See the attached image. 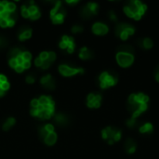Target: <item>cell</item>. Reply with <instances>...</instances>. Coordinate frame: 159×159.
<instances>
[{"label": "cell", "instance_id": "603a6c76", "mask_svg": "<svg viewBox=\"0 0 159 159\" xmlns=\"http://www.w3.org/2000/svg\"><path fill=\"white\" fill-rule=\"evenodd\" d=\"M60 2H57V4H56V6L53 8V10L50 11V14H51V18H53L57 13H58V10H59V8H60Z\"/></svg>", "mask_w": 159, "mask_h": 159}, {"label": "cell", "instance_id": "680465c9", "mask_svg": "<svg viewBox=\"0 0 159 159\" xmlns=\"http://www.w3.org/2000/svg\"><path fill=\"white\" fill-rule=\"evenodd\" d=\"M69 4H76V3H77V1H67Z\"/></svg>", "mask_w": 159, "mask_h": 159}, {"label": "cell", "instance_id": "f907efd6", "mask_svg": "<svg viewBox=\"0 0 159 159\" xmlns=\"http://www.w3.org/2000/svg\"><path fill=\"white\" fill-rule=\"evenodd\" d=\"M60 47L61 48H67L68 45H67V43H65V42L61 41V42H60Z\"/></svg>", "mask_w": 159, "mask_h": 159}, {"label": "cell", "instance_id": "f6af8a7d", "mask_svg": "<svg viewBox=\"0 0 159 159\" xmlns=\"http://www.w3.org/2000/svg\"><path fill=\"white\" fill-rule=\"evenodd\" d=\"M35 63H36V65L37 66H41L42 65V63H43V60L40 59V58H37L36 60H35Z\"/></svg>", "mask_w": 159, "mask_h": 159}, {"label": "cell", "instance_id": "484cf974", "mask_svg": "<svg viewBox=\"0 0 159 159\" xmlns=\"http://www.w3.org/2000/svg\"><path fill=\"white\" fill-rule=\"evenodd\" d=\"M15 9H16V6H15V4H13V3H8V5H7V7H6V10L9 11L10 13L12 12V11H14Z\"/></svg>", "mask_w": 159, "mask_h": 159}, {"label": "cell", "instance_id": "8992f818", "mask_svg": "<svg viewBox=\"0 0 159 159\" xmlns=\"http://www.w3.org/2000/svg\"><path fill=\"white\" fill-rule=\"evenodd\" d=\"M99 82H100V87L103 89H106V88L115 86L118 82V77H117L116 74L105 71L100 75Z\"/></svg>", "mask_w": 159, "mask_h": 159}, {"label": "cell", "instance_id": "ab89813d", "mask_svg": "<svg viewBox=\"0 0 159 159\" xmlns=\"http://www.w3.org/2000/svg\"><path fill=\"white\" fill-rule=\"evenodd\" d=\"M16 60H17V62H18L19 65H22V63L24 62V60L22 59V56H21V55H19V56L16 58Z\"/></svg>", "mask_w": 159, "mask_h": 159}, {"label": "cell", "instance_id": "b9f144b4", "mask_svg": "<svg viewBox=\"0 0 159 159\" xmlns=\"http://www.w3.org/2000/svg\"><path fill=\"white\" fill-rule=\"evenodd\" d=\"M1 88L4 90V91H6V90H8L9 88H10V84L8 83V82H5V83H2V85H1Z\"/></svg>", "mask_w": 159, "mask_h": 159}, {"label": "cell", "instance_id": "e0dca14e", "mask_svg": "<svg viewBox=\"0 0 159 159\" xmlns=\"http://www.w3.org/2000/svg\"><path fill=\"white\" fill-rule=\"evenodd\" d=\"M14 123H15V119H13V118H9V119L6 121V123L4 124V126H3L4 130H10V129L11 128V126L14 125Z\"/></svg>", "mask_w": 159, "mask_h": 159}, {"label": "cell", "instance_id": "52a82bcc", "mask_svg": "<svg viewBox=\"0 0 159 159\" xmlns=\"http://www.w3.org/2000/svg\"><path fill=\"white\" fill-rule=\"evenodd\" d=\"M98 10H99V5L97 3L90 2L82 9L81 14L84 18L87 19V18H90L91 16H94L95 14H97Z\"/></svg>", "mask_w": 159, "mask_h": 159}, {"label": "cell", "instance_id": "f35d334b", "mask_svg": "<svg viewBox=\"0 0 159 159\" xmlns=\"http://www.w3.org/2000/svg\"><path fill=\"white\" fill-rule=\"evenodd\" d=\"M154 79H155L156 82L159 83V66H158V67L155 69V71H154Z\"/></svg>", "mask_w": 159, "mask_h": 159}, {"label": "cell", "instance_id": "4dcf8cb0", "mask_svg": "<svg viewBox=\"0 0 159 159\" xmlns=\"http://www.w3.org/2000/svg\"><path fill=\"white\" fill-rule=\"evenodd\" d=\"M10 65L12 67V68H16L19 64H18V62H17V60L16 59H10Z\"/></svg>", "mask_w": 159, "mask_h": 159}, {"label": "cell", "instance_id": "e575fe53", "mask_svg": "<svg viewBox=\"0 0 159 159\" xmlns=\"http://www.w3.org/2000/svg\"><path fill=\"white\" fill-rule=\"evenodd\" d=\"M55 59H56V54L54 52H48V60L51 62V61L55 60Z\"/></svg>", "mask_w": 159, "mask_h": 159}, {"label": "cell", "instance_id": "3957f363", "mask_svg": "<svg viewBox=\"0 0 159 159\" xmlns=\"http://www.w3.org/2000/svg\"><path fill=\"white\" fill-rule=\"evenodd\" d=\"M115 60L117 64L122 68H129L130 67L135 60L134 48L130 45H122L119 47Z\"/></svg>", "mask_w": 159, "mask_h": 159}, {"label": "cell", "instance_id": "4fadbf2b", "mask_svg": "<svg viewBox=\"0 0 159 159\" xmlns=\"http://www.w3.org/2000/svg\"><path fill=\"white\" fill-rule=\"evenodd\" d=\"M141 134H152L153 132V126L151 122H145L139 128Z\"/></svg>", "mask_w": 159, "mask_h": 159}, {"label": "cell", "instance_id": "8fae6325", "mask_svg": "<svg viewBox=\"0 0 159 159\" xmlns=\"http://www.w3.org/2000/svg\"><path fill=\"white\" fill-rule=\"evenodd\" d=\"M137 42H138L139 47L142 48V49H145V50L151 49V48L153 47V41L150 37H143V38H141V39H139Z\"/></svg>", "mask_w": 159, "mask_h": 159}, {"label": "cell", "instance_id": "7402d4cb", "mask_svg": "<svg viewBox=\"0 0 159 159\" xmlns=\"http://www.w3.org/2000/svg\"><path fill=\"white\" fill-rule=\"evenodd\" d=\"M21 54H22V53H21L20 49H18V48L12 49V50L10 51V55L11 56V59H16L19 55H21Z\"/></svg>", "mask_w": 159, "mask_h": 159}, {"label": "cell", "instance_id": "277c9868", "mask_svg": "<svg viewBox=\"0 0 159 159\" xmlns=\"http://www.w3.org/2000/svg\"><path fill=\"white\" fill-rule=\"evenodd\" d=\"M136 32L135 27L128 22H117L114 29L115 36L122 41L128 40L130 37L133 36Z\"/></svg>", "mask_w": 159, "mask_h": 159}, {"label": "cell", "instance_id": "44dd1931", "mask_svg": "<svg viewBox=\"0 0 159 159\" xmlns=\"http://www.w3.org/2000/svg\"><path fill=\"white\" fill-rule=\"evenodd\" d=\"M38 101H39V103L41 105H46V104H49L51 99L48 97H46V96H42V97H40V99Z\"/></svg>", "mask_w": 159, "mask_h": 159}, {"label": "cell", "instance_id": "7a4b0ae2", "mask_svg": "<svg viewBox=\"0 0 159 159\" xmlns=\"http://www.w3.org/2000/svg\"><path fill=\"white\" fill-rule=\"evenodd\" d=\"M146 10H147V5L142 3L140 0H131V1H129L123 8V11L125 15L134 21H140L146 13Z\"/></svg>", "mask_w": 159, "mask_h": 159}, {"label": "cell", "instance_id": "7bdbcfd3", "mask_svg": "<svg viewBox=\"0 0 159 159\" xmlns=\"http://www.w3.org/2000/svg\"><path fill=\"white\" fill-rule=\"evenodd\" d=\"M31 104H32V106H33L34 108H37V106L40 103H39V101L38 100H33V101H32V103H31Z\"/></svg>", "mask_w": 159, "mask_h": 159}, {"label": "cell", "instance_id": "9f6ffc18", "mask_svg": "<svg viewBox=\"0 0 159 159\" xmlns=\"http://www.w3.org/2000/svg\"><path fill=\"white\" fill-rule=\"evenodd\" d=\"M4 90L2 89V88H0V96H3V95H4Z\"/></svg>", "mask_w": 159, "mask_h": 159}, {"label": "cell", "instance_id": "83f0119b", "mask_svg": "<svg viewBox=\"0 0 159 159\" xmlns=\"http://www.w3.org/2000/svg\"><path fill=\"white\" fill-rule=\"evenodd\" d=\"M50 80H51V76H50L49 75H48V76H46L42 77V79H41V84L45 86V85H46V84H48Z\"/></svg>", "mask_w": 159, "mask_h": 159}, {"label": "cell", "instance_id": "ee69618b", "mask_svg": "<svg viewBox=\"0 0 159 159\" xmlns=\"http://www.w3.org/2000/svg\"><path fill=\"white\" fill-rule=\"evenodd\" d=\"M22 67H23V69H28V68H30V67H31V61H24V62L22 63Z\"/></svg>", "mask_w": 159, "mask_h": 159}, {"label": "cell", "instance_id": "cb8c5ba5", "mask_svg": "<svg viewBox=\"0 0 159 159\" xmlns=\"http://www.w3.org/2000/svg\"><path fill=\"white\" fill-rule=\"evenodd\" d=\"M56 121L60 124H64V123H66V118L62 114H58L56 116Z\"/></svg>", "mask_w": 159, "mask_h": 159}, {"label": "cell", "instance_id": "2e32d148", "mask_svg": "<svg viewBox=\"0 0 159 159\" xmlns=\"http://www.w3.org/2000/svg\"><path fill=\"white\" fill-rule=\"evenodd\" d=\"M63 16H64V11H62V12H58L53 18V22L54 23H61L62 21H63Z\"/></svg>", "mask_w": 159, "mask_h": 159}, {"label": "cell", "instance_id": "7dc6e473", "mask_svg": "<svg viewBox=\"0 0 159 159\" xmlns=\"http://www.w3.org/2000/svg\"><path fill=\"white\" fill-rule=\"evenodd\" d=\"M26 81H27L28 83H34V82H35V79H34V77H33V76H27Z\"/></svg>", "mask_w": 159, "mask_h": 159}, {"label": "cell", "instance_id": "836d02e7", "mask_svg": "<svg viewBox=\"0 0 159 159\" xmlns=\"http://www.w3.org/2000/svg\"><path fill=\"white\" fill-rule=\"evenodd\" d=\"M45 129H46V130H47L48 133L54 132V126H53L52 125H50V124H48V125L45 126Z\"/></svg>", "mask_w": 159, "mask_h": 159}, {"label": "cell", "instance_id": "f1b7e54d", "mask_svg": "<svg viewBox=\"0 0 159 159\" xmlns=\"http://www.w3.org/2000/svg\"><path fill=\"white\" fill-rule=\"evenodd\" d=\"M21 56H22V59L24 60V61H30V60H31V58H32L30 52H23V53L21 54Z\"/></svg>", "mask_w": 159, "mask_h": 159}, {"label": "cell", "instance_id": "30bf717a", "mask_svg": "<svg viewBox=\"0 0 159 159\" xmlns=\"http://www.w3.org/2000/svg\"><path fill=\"white\" fill-rule=\"evenodd\" d=\"M92 32L97 36H105L109 32V27L103 22H96L92 25Z\"/></svg>", "mask_w": 159, "mask_h": 159}, {"label": "cell", "instance_id": "ba28073f", "mask_svg": "<svg viewBox=\"0 0 159 159\" xmlns=\"http://www.w3.org/2000/svg\"><path fill=\"white\" fill-rule=\"evenodd\" d=\"M87 104L89 108H99L102 103V95L90 93L87 98Z\"/></svg>", "mask_w": 159, "mask_h": 159}, {"label": "cell", "instance_id": "d590c367", "mask_svg": "<svg viewBox=\"0 0 159 159\" xmlns=\"http://www.w3.org/2000/svg\"><path fill=\"white\" fill-rule=\"evenodd\" d=\"M39 17H40V12H39V11H37L36 13L30 15V19H32V20H37V19H38Z\"/></svg>", "mask_w": 159, "mask_h": 159}, {"label": "cell", "instance_id": "74e56055", "mask_svg": "<svg viewBox=\"0 0 159 159\" xmlns=\"http://www.w3.org/2000/svg\"><path fill=\"white\" fill-rule=\"evenodd\" d=\"M48 132L46 130V129H45V128H43V129H41V130H40V136H41V137H43V138H45V139H46V137L48 136Z\"/></svg>", "mask_w": 159, "mask_h": 159}, {"label": "cell", "instance_id": "1f68e13d", "mask_svg": "<svg viewBox=\"0 0 159 159\" xmlns=\"http://www.w3.org/2000/svg\"><path fill=\"white\" fill-rule=\"evenodd\" d=\"M49 65H50V61L48 60H43V63H42L41 67L43 69H48L49 67Z\"/></svg>", "mask_w": 159, "mask_h": 159}, {"label": "cell", "instance_id": "f5cc1de1", "mask_svg": "<svg viewBox=\"0 0 159 159\" xmlns=\"http://www.w3.org/2000/svg\"><path fill=\"white\" fill-rule=\"evenodd\" d=\"M5 82H7V78L4 76L0 75V83H5Z\"/></svg>", "mask_w": 159, "mask_h": 159}, {"label": "cell", "instance_id": "db71d44e", "mask_svg": "<svg viewBox=\"0 0 159 159\" xmlns=\"http://www.w3.org/2000/svg\"><path fill=\"white\" fill-rule=\"evenodd\" d=\"M5 10H6V8L1 4V2H0V14H2Z\"/></svg>", "mask_w": 159, "mask_h": 159}, {"label": "cell", "instance_id": "60d3db41", "mask_svg": "<svg viewBox=\"0 0 159 159\" xmlns=\"http://www.w3.org/2000/svg\"><path fill=\"white\" fill-rule=\"evenodd\" d=\"M0 26L1 27H7L8 26V20H6V19L0 20Z\"/></svg>", "mask_w": 159, "mask_h": 159}, {"label": "cell", "instance_id": "6da1fadb", "mask_svg": "<svg viewBox=\"0 0 159 159\" xmlns=\"http://www.w3.org/2000/svg\"><path fill=\"white\" fill-rule=\"evenodd\" d=\"M150 98L147 94L143 92L131 93L128 98V110L131 113V116L134 119L140 117L144 114L149 107Z\"/></svg>", "mask_w": 159, "mask_h": 159}, {"label": "cell", "instance_id": "681fc988", "mask_svg": "<svg viewBox=\"0 0 159 159\" xmlns=\"http://www.w3.org/2000/svg\"><path fill=\"white\" fill-rule=\"evenodd\" d=\"M6 45V40L2 37H0V48H2Z\"/></svg>", "mask_w": 159, "mask_h": 159}, {"label": "cell", "instance_id": "5bb4252c", "mask_svg": "<svg viewBox=\"0 0 159 159\" xmlns=\"http://www.w3.org/2000/svg\"><path fill=\"white\" fill-rule=\"evenodd\" d=\"M79 57L83 60H87V59H90L92 57V53L87 48H81L80 50V53H79Z\"/></svg>", "mask_w": 159, "mask_h": 159}, {"label": "cell", "instance_id": "d4e9b609", "mask_svg": "<svg viewBox=\"0 0 159 159\" xmlns=\"http://www.w3.org/2000/svg\"><path fill=\"white\" fill-rule=\"evenodd\" d=\"M109 18L110 20L113 21V22H116L117 21V16H116V13L113 10L109 11Z\"/></svg>", "mask_w": 159, "mask_h": 159}, {"label": "cell", "instance_id": "d6986e66", "mask_svg": "<svg viewBox=\"0 0 159 159\" xmlns=\"http://www.w3.org/2000/svg\"><path fill=\"white\" fill-rule=\"evenodd\" d=\"M126 126H128L130 129H133L134 126L137 125V119H134L132 117H130L128 120L126 121Z\"/></svg>", "mask_w": 159, "mask_h": 159}, {"label": "cell", "instance_id": "c3c4849f", "mask_svg": "<svg viewBox=\"0 0 159 159\" xmlns=\"http://www.w3.org/2000/svg\"><path fill=\"white\" fill-rule=\"evenodd\" d=\"M15 70L18 72V73H21L24 69H23V67H22V65H18L16 68H15Z\"/></svg>", "mask_w": 159, "mask_h": 159}, {"label": "cell", "instance_id": "d6a6232c", "mask_svg": "<svg viewBox=\"0 0 159 159\" xmlns=\"http://www.w3.org/2000/svg\"><path fill=\"white\" fill-rule=\"evenodd\" d=\"M72 31H73V33H80V32L83 31V28H82L81 26L76 25V26H74V27L72 28Z\"/></svg>", "mask_w": 159, "mask_h": 159}, {"label": "cell", "instance_id": "f546056e", "mask_svg": "<svg viewBox=\"0 0 159 159\" xmlns=\"http://www.w3.org/2000/svg\"><path fill=\"white\" fill-rule=\"evenodd\" d=\"M28 11H29V13H30V15H31V14L36 13V12L38 11V10H37V8L36 6H30V7L28 8Z\"/></svg>", "mask_w": 159, "mask_h": 159}, {"label": "cell", "instance_id": "5b68a950", "mask_svg": "<svg viewBox=\"0 0 159 159\" xmlns=\"http://www.w3.org/2000/svg\"><path fill=\"white\" fill-rule=\"evenodd\" d=\"M102 137L103 140L107 141L108 144L112 145L114 142H118L122 139V131L116 128L106 126L102 130Z\"/></svg>", "mask_w": 159, "mask_h": 159}, {"label": "cell", "instance_id": "ac0fdd59", "mask_svg": "<svg viewBox=\"0 0 159 159\" xmlns=\"http://www.w3.org/2000/svg\"><path fill=\"white\" fill-rule=\"evenodd\" d=\"M31 35H32L31 30L23 31L22 33L20 35V40H25V39H28V38H30V37H31Z\"/></svg>", "mask_w": 159, "mask_h": 159}, {"label": "cell", "instance_id": "4316f807", "mask_svg": "<svg viewBox=\"0 0 159 159\" xmlns=\"http://www.w3.org/2000/svg\"><path fill=\"white\" fill-rule=\"evenodd\" d=\"M21 14H22V16H23L24 18H28V17H30V13H29V11H28V8H27L26 6H23V7L21 8Z\"/></svg>", "mask_w": 159, "mask_h": 159}, {"label": "cell", "instance_id": "8d00e7d4", "mask_svg": "<svg viewBox=\"0 0 159 159\" xmlns=\"http://www.w3.org/2000/svg\"><path fill=\"white\" fill-rule=\"evenodd\" d=\"M42 60H48V52H42L41 54H40V57H39Z\"/></svg>", "mask_w": 159, "mask_h": 159}, {"label": "cell", "instance_id": "11a10c76", "mask_svg": "<svg viewBox=\"0 0 159 159\" xmlns=\"http://www.w3.org/2000/svg\"><path fill=\"white\" fill-rule=\"evenodd\" d=\"M37 111L40 113V112L44 111V106H43V105H41V104H39V105L37 106Z\"/></svg>", "mask_w": 159, "mask_h": 159}, {"label": "cell", "instance_id": "bcb514c9", "mask_svg": "<svg viewBox=\"0 0 159 159\" xmlns=\"http://www.w3.org/2000/svg\"><path fill=\"white\" fill-rule=\"evenodd\" d=\"M31 114L34 115V116H38V115H39V112L37 111V108H34L33 110L31 111Z\"/></svg>", "mask_w": 159, "mask_h": 159}, {"label": "cell", "instance_id": "ffe728a7", "mask_svg": "<svg viewBox=\"0 0 159 159\" xmlns=\"http://www.w3.org/2000/svg\"><path fill=\"white\" fill-rule=\"evenodd\" d=\"M52 115V114L49 112V111H48V110H44V111H42V112H40L39 113V117H41V118H45V119H48L50 116Z\"/></svg>", "mask_w": 159, "mask_h": 159}, {"label": "cell", "instance_id": "9c48e42d", "mask_svg": "<svg viewBox=\"0 0 159 159\" xmlns=\"http://www.w3.org/2000/svg\"><path fill=\"white\" fill-rule=\"evenodd\" d=\"M59 71L60 72L61 75H63L64 76H72L75 75H77L79 73H84V70L81 68H72L68 65H60L59 67Z\"/></svg>", "mask_w": 159, "mask_h": 159}, {"label": "cell", "instance_id": "9a60e30c", "mask_svg": "<svg viewBox=\"0 0 159 159\" xmlns=\"http://www.w3.org/2000/svg\"><path fill=\"white\" fill-rule=\"evenodd\" d=\"M56 140H57V135H56L54 132H51V133H48V136H47L46 139H45V142H46L47 144L52 145V144L55 143Z\"/></svg>", "mask_w": 159, "mask_h": 159}, {"label": "cell", "instance_id": "7c38bea8", "mask_svg": "<svg viewBox=\"0 0 159 159\" xmlns=\"http://www.w3.org/2000/svg\"><path fill=\"white\" fill-rule=\"evenodd\" d=\"M125 150L129 154H132L136 152L137 150V143L133 139H128L125 142Z\"/></svg>", "mask_w": 159, "mask_h": 159}, {"label": "cell", "instance_id": "91938a15", "mask_svg": "<svg viewBox=\"0 0 159 159\" xmlns=\"http://www.w3.org/2000/svg\"><path fill=\"white\" fill-rule=\"evenodd\" d=\"M2 19V16H1V14H0V20H1Z\"/></svg>", "mask_w": 159, "mask_h": 159}, {"label": "cell", "instance_id": "6f0895ef", "mask_svg": "<svg viewBox=\"0 0 159 159\" xmlns=\"http://www.w3.org/2000/svg\"><path fill=\"white\" fill-rule=\"evenodd\" d=\"M1 4L6 8V7H7V5H8V2H7V1H3V2H1Z\"/></svg>", "mask_w": 159, "mask_h": 159}, {"label": "cell", "instance_id": "816d5d0a", "mask_svg": "<svg viewBox=\"0 0 159 159\" xmlns=\"http://www.w3.org/2000/svg\"><path fill=\"white\" fill-rule=\"evenodd\" d=\"M15 23V21L14 20H11V19H9L8 20V26H13Z\"/></svg>", "mask_w": 159, "mask_h": 159}]
</instances>
